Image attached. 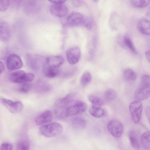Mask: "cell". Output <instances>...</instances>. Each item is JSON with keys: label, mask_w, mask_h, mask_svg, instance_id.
Listing matches in <instances>:
<instances>
[{"label": "cell", "mask_w": 150, "mask_h": 150, "mask_svg": "<svg viewBox=\"0 0 150 150\" xmlns=\"http://www.w3.org/2000/svg\"><path fill=\"white\" fill-rule=\"evenodd\" d=\"M40 133L47 137H52L57 136L62 133L63 127L59 123L52 122L42 125L39 128Z\"/></svg>", "instance_id": "6da1fadb"}, {"label": "cell", "mask_w": 150, "mask_h": 150, "mask_svg": "<svg viewBox=\"0 0 150 150\" xmlns=\"http://www.w3.org/2000/svg\"><path fill=\"white\" fill-rule=\"evenodd\" d=\"M64 59L59 55L48 57L45 59V63L47 67L57 68L60 66L63 63Z\"/></svg>", "instance_id": "7c38bea8"}, {"label": "cell", "mask_w": 150, "mask_h": 150, "mask_svg": "<svg viewBox=\"0 0 150 150\" xmlns=\"http://www.w3.org/2000/svg\"><path fill=\"white\" fill-rule=\"evenodd\" d=\"M25 73L24 71L21 70L13 72L10 75V80L11 81L16 83L25 82Z\"/></svg>", "instance_id": "2e32d148"}, {"label": "cell", "mask_w": 150, "mask_h": 150, "mask_svg": "<svg viewBox=\"0 0 150 150\" xmlns=\"http://www.w3.org/2000/svg\"><path fill=\"white\" fill-rule=\"evenodd\" d=\"M11 35V30L8 24L5 21L0 22V40L3 42L8 41Z\"/></svg>", "instance_id": "5bb4252c"}, {"label": "cell", "mask_w": 150, "mask_h": 150, "mask_svg": "<svg viewBox=\"0 0 150 150\" xmlns=\"http://www.w3.org/2000/svg\"><path fill=\"white\" fill-rule=\"evenodd\" d=\"M52 118V114L51 112L46 111L37 117L35 120V122L38 125H44L50 123Z\"/></svg>", "instance_id": "9a60e30c"}, {"label": "cell", "mask_w": 150, "mask_h": 150, "mask_svg": "<svg viewBox=\"0 0 150 150\" xmlns=\"http://www.w3.org/2000/svg\"><path fill=\"white\" fill-rule=\"evenodd\" d=\"M132 5L138 8H143L147 6L149 4L150 0H130Z\"/></svg>", "instance_id": "cb8c5ba5"}, {"label": "cell", "mask_w": 150, "mask_h": 150, "mask_svg": "<svg viewBox=\"0 0 150 150\" xmlns=\"http://www.w3.org/2000/svg\"><path fill=\"white\" fill-rule=\"evenodd\" d=\"M123 75L125 79L128 81H134L137 78V75L136 72L130 69H125L123 71Z\"/></svg>", "instance_id": "603a6c76"}, {"label": "cell", "mask_w": 150, "mask_h": 150, "mask_svg": "<svg viewBox=\"0 0 150 150\" xmlns=\"http://www.w3.org/2000/svg\"><path fill=\"white\" fill-rule=\"evenodd\" d=\"M145 113L146 116L149 122H150V108L149 106L147 107L145 111Z\"/></svg>", "instance_id": "8d00e7d4"}, {"label": "cell", "mask_w": 150, "mask_h": 150, "mask_svg": "<svg viewBox=\"0 0 150 150\" xmlns=\"http://www.w3.org/2000/svg\"><path fill=\"white\" fill-rule=\"evenodd\" d=\"M87 105L81 101H78L73 104L65 107L66 117L83 112L87 109Z\"/></svg>", "instance_id": "3957f363"}, {"label": "cell", "mask_w": 150, "mask_h": 150, "mask_svg": "<svg viewBox=\"0 0 150 150\" xmlns=\"http://www.w3.org/2000/svg\"><path fill=\"white\" fill-rule=\"evenodd\" d=\"M19 83L18 90L22 93H25L28 92L32 88V85L30 82H23Z\"/></svg>", "instance_id": "d4e9b609"}, {"label": "cell", "mask_w": 150, "mask_h": 150, "mask_svg": "<svg viewBox=\"0 0 150 150\" xmlns=\"http://www.w3.org/2000/svg\"><path fill=\"white\" fill-rule=\"evenodd\" d=\"M0 100L1 103L11 113L18 112L23 108V103L20 101L13 102L9 99L1 98Z\"/></svg>", "instance_id": "ba28073f"}, {"label": "cell", "mask_w": 150, "mask_h": 150, "mask_svg": "<svg viewBox=\"0 0 150 150\" xmlns=\"http://www.w3.org/2000/svg\"><path fill=\"white\" fill-rule=\"evenodd\" d=\"M92 75L91 73L89 72H85L81 77V83L83 86H86L90 83Z\"/></svg>", "instance_id": "f546056e"}, {"label": "cell", "mask_w": 150, "mask_h": 150, "mask_svg": "<svg viewBox=\"0 0 150 150\" xmlns=\"http://www.w3.org/2000/svg\"><path fill=\"white\" fill-rule=\"evenodd\" d=\"M73 3L74 5L76 6H79L81 4V1L80 0H71Z\"/></svg>", "instance_id": "74e56055"}, {"label": "cell", "mask_w": 150, "mask_h": 150, "mask_svg": "<svg viewBox=\"0 0 150 150\" xmlns=\"http://www.w3.org/2000/svg\"><path fill=\"white\" fill-rule=\"evenodd\" d=\"M42 71L44 75L49 78H54L59 73V71L57 68L48 67L44 68L43 69Z\"/></svg>", "instance_id": "7402d4cb"}, {"label": "cell", "mask_w": 150, "mask_h": 150, "mask_svg": "<svg viewBox=\"0 0 150 150\" xmlns=\"http://www.w3.org/2000/svg\"><path fill=\"white\" fill-rule=\"evenodd\" d=\"M88 99L93 105L101 106L104 104L103 100L100 98L93 95L88 96Z\"/></svg>", "instance_id": "484cf974"}, {"label": "cell", "mask_w": 150, "mask_h": 150, "mask_svg": "<svg viewBox=\"0 0 150 150\" xmlns=\"http://www.w3.org/2000/svg\"><path fill=\"white\" fill-rule=\"evenodd\" d=\"M72 127L74 129H81L84 128L86 126V122L83 118L76 117L73 118L71 121Z\"/></svg>", "instance_id": "d6986e66"}, {"label": "cell", "mask_w": 150, "mask_h": 150, "mask_svg": "<svg viewBox=\"0 0 150 150\" xmlns=\"http://www.w3.org/2000/svg\"><path fill=\"white\" fill-rule=\"evenodd\" d=\"M10 3V0H0V11H3L7 10Z\"/></svg>", "instance_id": "4dcf8cb0"}, {"label": "cell", "mask_w": 150, "mask_h": 150, "mask_svg": "<svg viewBox=\"0 0 150 150\" xmlns=\"http://www.w3.org/2000/svg\"><path fill=\"white\" fill-rule=\"evenodd\" d=\"M81 55L80 49L77 47L69 49L66 52V56L69 63L71 64L77 63L80 60Z\"/></svg>", "instance_id": "30bf717a"}, {"label": "cell", "mask_w": 150, "mask_h": 150, "mask_svg": "<svg viewBox=\"0 0 150 150\" xmlns=\"http://www.w3.org/2000/svg\"><path fill=\"white\" fill-rule=\"evenodd\" d=\"M150 82L141 80L135 92L134 97L136 100L141 101L148 98L150 96Z\"/></svg>", "instance_id": "7a4b0ae2"}, {"label": "cell", "mask_w": 150, "mask_h": 150, "mask_svg": "<svg viewBox=\"0 0 150 150\" xmlns=\"http://www.w3.org/2000/svg\"><path fill=\"white\" fill-rule=\"evenodd\" d=\"M30 147L29 141L26 139L20 140L18 142L17 144V147L19 150H27L29 149Z\"/></svg>", "instance_id": "83f0119b"}, {"label": "cell", "mask_w": 150, "mask_h": 150, "mask_svg": "<svg viewBox=\"0 0 150 150\" xmlns=\"http://www.w3.org/2000/svg\"><path fill=\"white\" fill-rule=\"evenodd\" d=\"M137 28L141 33L145 35H149L150 33L149 21L145 19L140 20L138 23Z\"/></svg>", "instance_id": "e0dca14e"}, {"label": "cell", "mask_w": 150, "mask_h": 150, "mask_svg": "<svg viewBox=\"0 0 150 150\" xmlns=\"http://www.w3.org/2000/svg\"><path fill=\"white\" fill-rule=\"evenodd\" d=\"M89 111L92 116L97 118L102 117L105 114V110L101 107V106L93 105L90 107Z\"/></svg>", "instance_id": "ac0fdd59"}, {"label": "cell", "mask_w": 150, "mask_h": 150, "mask_svg": "<svg viewBox=\"0 0 150 150\" xmlns=\"http://www.w3.org/2000/svg\"><path fill=\"white\" fill-rule=\"evenodd\" d=\"M92 0L95 2H97L98 1V0Z\"/></svg>", "instance_id": "60d3db41"}, {"label": "cell", "mask_w": 150, "mask_h": 150, "mask_svg": "<svg viewBox=\"0 0 150 150\" xmlns=\"http://www.w3.org/2000/svg\"><path fill=\"white\" fill-rule=\"evenodd\" d=\"M76 96L75 93L71 92L58 99L54 103L55 107H65L71 105L75 100Z\"/></svg>", "instance_id": "8fae6325"}, {"label": "cell", "mask_w": 150, "mask_h": 150, "mask_svg": "<svg viewBox=\"0 0 150 150\" xmlns=\"http://www.w3.org/2000/svg\"><path fill=\"white\" fill-rule=\"evenodd\" d=\"M130 144L132 147L135 150H139L140 148V145L135 132L130 131L129 134Z\"/></svg>", "instance_id": "44dd1931"}, {"label": "cell", "mask_w": 150, "mask_h": 150, "mask_svg": "<svg viewBox=\"0 0 150 150\" xmlns=\"http://www.w3.org/2000/svg\"><path fill=\"white\" fill-rule=\"evenodd\" d=\"M51 3L53 4H63L66 2L67 0H48Z\"/></svg>", "instance_id": "d590c367"}, {"label": "cell", "mask_w": 150, "mask_h": 150, "mask_svg": "<svg viewBox=\"0 0 150 150\" xmlns=\"http://www.w3.org/2000/svg\"><path fill=\"white\" fill-rule=\"evenodd\" d=\"M38 86V91L40 93H44L47 92L50 89L48 85L46 84H40Z\"/></svg>", "instance_id": "1f68e13d"}, {"label": "cell", "mask_w": 150, "mask_h": 150, "mask_svg": "<svg viewBox=\"0 0 150 150\" xmlns=\"http://www.w3.org/2000/svg\"><path fill=\"white\" fill-rule=\"evenodd\" d=\"M129 109L133 121L135 124L138 123L140 120L143 109L141 101L136 100L132 102L129 105Z\"/></svg>", "instance_id": "277c9868"}, {"label": "cell", "mask_w": 150, "mask_h": 150, "mask_svg": "<svg viewBox=\"0 0 150 150\" xmlns=\"http://www.w3.org/2000/svg\"><path fill=\"white\" fill-rule=\"evenodd\" d=\"M104 97L108 101H111L114 100L116 97L117 93L113 89H109L106 90L104 93Z\"/></svg>", "instance_id": "f1b7e54d"}, {"label": "cell", "mask_w": 150, "mask_h": 150, "mask_svg": "<svg viewBox=\"0 0 150 150\" xmlns=\"http://www.w3.org/2000/svg\"><path fill=\"white\" fill-rule=\"evenodd\" d=\"M4 67L3 64L0 61V74L4 71Z\"/></svg>", "instance_id": "f35d334b"}, {"label": "cell", "mask_w": 150, "mask_h": 150, "mask_svg": "<svg viewBox=\"0 0 150 150\" xmlns=\"http://www.w3.org/2000/svg\"><path fill=\"white\" fill-rule=\"evenodd\" d=\"M85 17L79 13L74 11L67 18L66 25L70 27L83 25Z\"/></svg>", "instance_id": "8992f818"}, {"label": "cell", "mask_w": 150, "mask_h": 150, "mask_svg": "<svg viewBox=\"0 0 150 150\" xmlns=\"http://www.w3.org/2000/svg\"><path fill=\"white\" fill-rule=\"evenodd\" d=\"M27 58L28 65L34 69H38L43 65L42 58L40 56L28 54Z\"/></svg>", "instance_id": "4fadbf2b"}, {"label": "cell", "mask_w": 150, "mask_h": 150, "mask_svg": "<svg viewBox=\"0 0 150 150\" xmlns=\"http://www.w3.org/2000/svg\"><path fill=\"white\" fill-rule=\"evenodd\" d=\"M141 142L143 148L145 149H150V132L146 131L144 132L141 137Z\"/></svg>", "instance_id": "ffe728a7"}, {"label": "cell", "mask_w": 150, "mask_h": 150, "mask_svg": "<svg viewBox=\"0 0 150 150\" xmlns=\"http://www.w3.org/2000/svg\"><path fill=\"white\" fill-rule=\"evenodd\" d=\"M51 13L59 18H63L66 16L69 13L68 7L63 4H53L50 8Z\"/></svg>", "instance_id": "9c48e42d"}, {"label": "cell", "mask_w": 150, "mask_h": 150, "mask_svg": "<svg viewBox=\"0 0 150 150\" xmlns=\"http://www.w3.org/2000/svg\"><path fill=\"white\" fill-rule=\"evenodd\" d=\"M34 75L32 73H26L25 78V82H31L34 79Z\"/></svg>", "instance_id": "e575fe53"}, {"label": "cell", "mask_w": 150, "mask_h": 150, "mask_svg": "<svg viewBox=\"0 0 150 150\" xmlns=\"http://www.w3.org/2000/svg\"><path fill=\"white\" fill-rule=\"evenodd\" d=\"M92 22L90 19L85 17L83 25L88 30L91 29L92 26Z\"/></svg>", "instance_id": "836d02e7"}, {"label": "cell", "mask_w": 150, "mask_h": 150, "mask_svg": "<svg viewBox=\"0 0 150 150\" xmlns=\"http://www.w3.org/2000/svg\"><path fill=\"white\" fill-rule=\"evenodd\" d=\"M124 44L134 53L136 54L137 51L131 40L128 37L125 36L123 38Z\"/></svg>", "instance_id": "4316f807"}, {"label": "cell", "mask_w": 150, "mask_h": 150, "mask_svg": "<svg viewBox=\"0 0 150 150\" xmlns=\"http://www.w3.org/2000/svg\"><path fill=\"white\" fill-rule=\"evenodd\" d=\"M150 51L149 50H148L146 51L145 52V56L147 60L149 61V62H150Z\"/></svg>", "instance_id": "ab89813d"}, {"label": "cell", "mask_w": 150, "mask_h": 150, "mask_svg": "<svg viewBox=\"0 0 150 150\" xmlns=\"http://www.w3.org/2000/svg\"><path fill=\"white\" fill-rule=\"evenodd\" d=\"M107 127L110 134L116 138L120 137L123 132V125L121 122L116 120H112L109 122Z\"/></svg>", "instance_id": "5b68a950"}, {"label": "cell", "mask_w": 150, "mask_h": 150, "mask_svg": "<svg viewBox=\"0 0 150 150\" xmlns=\"http://www.w3.org/2000/svg\"><path fill=\"white\" fill-rule=\"evenodd\" d=\"M8 69L11 71H14L22 67L23 63L20 57L14 54H10L6 59Z\"/></svg>", "instance_id": "52a82bcc"}, {"label": "cell", "mask_w": 150, "mask_h": 150, "mask_svg": "<svg viewBox=\"0 0 150 150\" xmlns=\"http://www.w3.org/2000/svg\"><path fill=\"white\" fill-rule=\"evenodd\" d=\"M13 148V145L10 143L7 142L2 144L0 146V149L1 150H12Z\"/></svg>", "instance_id": "d6a6232c"}]
</instances>
